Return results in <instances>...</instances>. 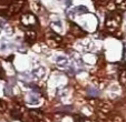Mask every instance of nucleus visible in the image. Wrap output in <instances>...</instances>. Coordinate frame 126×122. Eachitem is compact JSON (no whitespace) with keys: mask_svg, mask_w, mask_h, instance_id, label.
<instances>
[{"mask_svg":"<svg viewBox=\"0 0 126 122\" xmlns=\"http://www.w3.org/2000/svg\"><path fill=\"white\" fill-rule=\"evenodd\" d=\"M123 21V18H122V14L119 12L116 11H112L110 13H107L106 19H105V27H106V30L108 32H115L119 29Z\"/></svg>","mask_w":126,"mask_h":122,"instance_id":"1","label":"nucleus"},{"mask_svg":"<svg viewBox=\"0 0 126 122\" xmlns=\"http://www.w3.org/2000/svg\"><path fill=\"white\" fill-rule=\"evenodd\" d=\"M96 109H97V113L102 119H107L110 118V113L113 111V104L112 102L106 100H98L97 104H96Z\"/></svg>","mask_w":126,"mask_h":122,"instance_id":"2","label":"nucleus"},{"mask_svg":"<svg viewBox=\"0 0 126 122\" xmlns=\"http://www.w3.org/2000/svg\"><path fill=\"white\" fill-rule=\"evenodd\" d=\"M20 24H21L25 28H27V30H28V29L35 28V26L38 24V20H37V17L33 13H31V12H26V13H24L21 16V18H20Z\"/></svg>","mask_w":126,"mask_h":122,"instance_id":"3","label":"nucleus"},{"mask_svg":"<svg viewBox=\"0 0 126 122\" xmlns=\"http://www.w3.org/2000/svg\"><path fill=\"white\" fill-rule=\"evenodd\" d=\"M46 38H47V42L50 47H59L63 45V38L54 30H48Z\"/></svg>","mask_w":126,"mask_h":122,"instance_id":"4","label":"nucleus"},{"mask_svg":"<svg viewBox=\"0 0 126 122\" xmlns=\"http://www.w3.org/2000/svg\"><path fill=\"white\" fill-rule=\"evenodd\" d=\"M29 117L35 122H38L44 120V113L43 111L38 110V109H31V110H29Z\"/></svg>","mask_w":126,"mask_h":122,"instance_id":"5","label":"nucleus"},{"mask_svg":"<svg viewBox=\"0 0 126 122\" xmlns=\"http://www.w3.org/2000/svg\"><path fill=\"white\" fill-rule=\"evenodd\" d=\"M36 38H37V32H36L33 29H28L25 33V40L26 42H28L29 45H32L36 41Z\"/></svg>","mask_w":126,"mask_h":122,"instance_id":"6","label":"nucleus"},{"mask_svg":"<svg viewBox=\"0 0 126 122\" xmlns=\"http://www.w3.org/2000/svg\"><path fill=\"white\" fill-rule=\"evenodd\" d=\"M22 114H24V109L21 108V106H15L11 110V117L15 118V119H21Z\"/></svg>","mask_w":126,"mask_h":122,"instance_id":"7","label":"nucleus"},{"mask_svg":"<svg viewBox=\"0 0 126 122\" xmlns=\"http://www.w3.org/2000/svg\"><path fill=\"white\" fill-rule=\"evenodd\" d=\"M56 64H57L59 68H67L69 66V60L66 58V57H63V56H59L56 58Z\"/></svg>","mask_w":126,"mask_h":122,"instance_id":"8","label":"nucleus"},{"mask_svg":"<svg viewBox=\"0 0 126 122\" xmlns=\"http://www.w3.org/2000/svg\"><path fill=\"white\" fill-rule=\"evenodd\" d=\"M70 30H71V32H73V35L77 36V37H83V36L86 35L85 31H84L80 27H78L77 24H71Z\"/></svg>","mask_w":126,"mask_h":122,"instance_id":"9","label":"nucleus"},{"mask_svg":"<svg viewBox=\"0 0 126 122\" xmlns=\"http://www.w3.org/2000/svg\"><path fill=\"white\" fill-rule=\"evenodd\" d=\"M32 73H33V75H35L36 78H38V79H43V78L46 75V69L44 68V67H38V68L33 69Z\"/></svg>","mask_w":126,"mask_h":122,"instance_id":"10","label":"nucleus"},{"mask_svg":"<svg viewBox=\"0 0 126 122\" xmlns=\"http://www.w3.org/2000/svg\"><path fill=\"white\" fill-rule=\"evenodd\" d=\"M115 5L119 10H126V0H115Z\"/></svg>","mask_w":126,"mask_h":122,"instance_id":"11","label":"nucleus"},{"mask_svg":"<svg viewBox=\"0 0 126 122\" xmlns=\"http://www.w3.org/2000/svg\"><path fill=\"white\" fill-rule=\"evenodd\" d=\"M119 82H121V85L123 87L126 88V69H124L121 72V74H119Z\"/></svg>","mask_w":126,"mask_h":122,"instance_id":"12","label":"nucleus"},{"mask_svg":"<svg viewBox=\"0 0 126 122\" xmlns=\"http://www.w3.org/2000/svg\"><path fill=\"white\" fill-rule=\"evenodd\" d=\"M110 122H125L124 119L118 114H113V115H110Z\"/></svg>","mask_w":126,"mask_h":122,"instance_id":"13","label":"nucleus"},{"mask_svg":"<svg viewBox=\"0 0 126 122\" xmlns=\"http://www.w3.org/2000/svg\"><path fill=\"white\" fill-rule=\"evenodd\" d=\"M75 11H76L77 13H87L88 9L85 7V6H78V7L75 8Z\"/></svg>","mask_w":126,"mask_h":122,"instance_id":"14","label":"nucleus"},{"mask_svg":"<svg viewBox=\"0 0 126 122\" xmlns=\"http://www.w3.org/2000/svg\"><path fill=\"white\" fill-rule=\"evenodd\" d=\"M29 102H30L31 104H38L39 103V97L35 96V94H31V96L29 97Z\"/></svg>","mask_w":126,"mask_h":122,"instance_id":"15","label":"nucleus"},{"mask_svg":"<svg viewBox=\"0 0 126 122\" xmlns=\"http://www.w3.org/2000/svg\"><path fill=\"white\" fill-rule=\"evenodd\" d=\"M96 3H98L99 6H104V5H106V3H108V1L110 0H94Z\"/></svg>","mask_w":126,"mask_h":122,"instance_id":"16","label":"nucleus"},{"mask_svg":"<svg viewBox=\"0 0 126 122\" xmlns=\"http://www.w3.org/2000/svg\"><path fill=\"white\" fill-rule=\"evenodd\" d=\"M25 1H26V0H12V2L14 3H17V5L21 6V7H22V5L25 3Z\"/></svg>","mask_w":126,"mask_h":122,"instance_id":"17","label":"nucleus"},{"mask_svg":"<svg viewBox=\"0 0 126 122\" xmlns=\"http://www.w3.org/2000/svg\"><path fill=\"white\" fill-rule=\"evenodd\" d=\"M3 78H5V70L0 67V79H3Z\"/></svg>","mask_w":126,"mask_h":122,"instance_id":"18","label":"nucleus"},{"mask_svg":"<svg viewBox=\"0 0 126 122\" xmlns=\"http://www.w3.org/2000/svg\"><path fill=\"white\" fill-rule=\"evenodd\" d=\"M65 1H66V3H67V5H70V1H69V0H65Z\"/></svg>","mask_w":126,"mask_h":122,"instance_id":"19","label":"nucleus"},{"mask_svg":"<svg viewBox=\"0 0 126 122\" xmlns=\"http://www.w3.org/2000/svg\"><path fill=\"white\" fill-rule=\"evenodd\" d=\"M1 24H2L0 22V32H1V29H2V26H1Z\"/></svg>","mask_w":126,"mask_h":122,"instance_id":"20","label":"nucleus"},{"mask_svg":"<svg viewBox=\"0 0 126 122\" xmlns=\"http://www.w3.org/2000/svg\"><path fill=\"white\" fill-rule=\"evenodd\" d=\"M38 122H45V121H44V120H41V121H38Z\"/></svg>","mask_w":126,"mask_h":122,"instance_id":"21","label":"nucleus"}]
</instances>
